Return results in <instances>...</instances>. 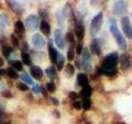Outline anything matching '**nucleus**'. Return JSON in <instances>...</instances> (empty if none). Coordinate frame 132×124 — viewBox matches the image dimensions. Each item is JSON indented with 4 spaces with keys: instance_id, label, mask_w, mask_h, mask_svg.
<instances>
[{
    "instance_id": "423d86ee",
    "label": "nucleus",
    "mask_w": 132,
    "mask_h": 124,
    "mask_svg": "<svg viewBox=\"0 0 132 124\" xmlns=\"http://www.w3.org/2000/svg\"><path fill=\"white\" fill-rule=\"evenodd\" d=\"M121 28L125 35L128 39L132 40V24L130 22V19L128 16H122L121 19Z\"/></svg>"
},
{
    "instance_id": "2f4dec72",
    "label": "nucleus",
    "mask_w": 132,
    "mask_h": 124,
    "mask_svg": "<svg viewBox=\"0 0 132 124\" xmlns=\"http://www.w3.org/2000/svg\"><path fill=\"white\" fill-rule=\"evenodd\" d=\"M67 58L69 61H72L75 58V52H74V46H69V49L67 52Z\"/></svg>"
},
{
    "instance_id": "20e7f679",
    "label": "nucleus",
    "mask_w": 132,
    "mask_h": 124,
    "mask_svg": "<svg viewBox=\"0 0 132 124\" xmlns=\"http://www.w3.org/2000/svg\"><path fill=\"white\" fill-rule=\"evenodd\" d=\"M119 60V56L117 53H110L107 55L104 60H102L101 67H107V68H114Z\"/></svg>"
},
{
    "instance_id": "ea45409f",
    "label": "nucleus",
    "mask_w": 132,
    "mask_h": 124,
    "mask_svg": "<svg viewBox=\"0 0 132 124\" xmlns=\"http://www.w3.org/2000/svg\"><path fill=\"white\" fill-rule=\"evenodd\" d=\"M69 99H72V100H74V101H76V99L78 98V94L76 93V92H74V91H72V92H69Z\"/></svg>"
},
{
    "instance_id": "a18cd8bd",
    "label": "nucleus",
    "mask_w": 132,
    "mask_h": 124,
    "mask_svg": "<svg viewBox=\"0 0 132 124\" xmlns=\"http://www.w3.org/2000/svg\"><path fill=\"white\" fill-rule=\"evenodd\" d=\"M3 112H5V110H3V108L1 105H0V117H1V115L3 114Z\"/></svg>"
},
{
    "instance_id": "f704fd0d",
    "label": "nucleus",
    "mask_w": 132,
    "mask_h": 124,
    "mask_svg": "<svg viewBox=\"0 0 132 124\" xmlns=\"http://www.w3.org/2000/svg\"><path fill=\"white\" fill-rule=\"evenodd\" d=\"M10 40H11L12 46H13L14 48H16V47L19 46V41H18V39H16V36H15L14 34H11V36H10Z\"/></svg>"
},
{
    "instance_id": "ddd939ff",
    "label": "nucleus",
    "mask_w": 132,
    "mask_h": 124,
    "mask_svg": "<svg viewBox=\"0 0 132 124\" xmlns=\"http://www.w3.org/2000/svg\"><path fill=\"white\" fill-rule=\"evenodd\" d=\"M120 60H121V69L122 70H128L131 67V58L128 54H122Z\"/></svg>"
},
{
    "instance_id": "f03ea898",
    "label": "nucleus",
    "mask_w": 132,
    "mask_h": 124,
    "mask_svg": "<svg viewBox=\"0 0 132 124\" xmlns=\"http://www.w3.org/2000/svg\"><path fill=\"white\" fill-rule=\"evenodd\" d=\"M102 20H104V13L99 12L93 18L92 22H90V34L93 36H96L97 33L100 31V28L102 25Z\"/></svg>"
},
{
    "instance_id": "c03bdc74",
    "label": "nucleus",
    "mask_w": 132,
    "mask_h": 124,
    "mask_svg": "<svg viewBox=\"0 0 132 124\" xmlns=\"http://www.w3.org/2000/svg\"><path fill=\"white\" fill-rule=\"evenodd\" d=\"M5 74H6V70L5 69H0V78L5 75Z\"/></svg>"
},
{
    "instance_id": "4be33fe9",
    "label": "nucleus",
    "mask_w": 132,
    "mask_h": 124,
    "mask_svg": "<svg viewBox=\"0 0 132 124\" xmlns=\"http://www.w3.org/2000/svg\"><path fill=\"white\" fill-rule=\"evenodd\" d=\"M92 93H93V88L87 85V86L82 87V89L80 91V96L82 98H89L90 96H92Z\"/></svg>"
},
{
    "instance_id": "4c0bfd02",
    "label": "nucleus",
    "mask_w": 132,
    "mask_h": 124,
    "mask_svg": "<svg viewBox=\"0 0 132 124\" xmlns=\"http://www.w3.org/2000/svg\"><path fill=\"white\" fill-rule=\"evenodd\" d=\"M72 108L73 109H76V110H80V109H82L81 108V102H79V101H75L72 104Z\"/></svg>"
},
{
    "instance_id": "a878e982",
    "label": "nucleus",
    "mask_w": 132,
    "mask_h": 124,
    "mask_svg": "<svg viewBox=\"0 0 132 124\" xmlns=\"http://www.w3.org/2000/svg\"><path fill=\"white\" fill-rule=\"evenodd\" d=\"M9 64H10V66L12 68L16 70V72H21V70L23 69L22 61H20V60H10Z\"/></svg>"
},
{
    "instance_id": "1a4fd4ad",
    "label": "nucleus",
    "mask_w": 132,
    "mask_h": 124,
    "mask_svg": "<svg viewBox=\"0 0 132 124\" xmlns=\"http://www.w3.org/2000/svg\"><path fill=\"white\" fill-rule=\"evenodd\" d=\"M32 43L35 46V48L38 49H41L45 46V40L42 35H40V33H35L32 36Z\"/></svg>"
},
{
    "instance_id": "4468645a",
    "label": "nucleus",
    "mask_w": 132,
    "mask_h": 124,
    "mask_svg": "<svg viewBox=\"0 0 132 124\" xmlns=\"http://www.w3.org/2000/svg\"><path fill=\"white\" fill-rule=\"evenodd\" d=\"M57 52L56 49L54 48V46H53V42L51 40L48 41V55H50V59H51L52 63H56V58H57Z\"/></svg>"
},
{
    "instance_id": "2eb2a0df",
    "label": "nucleus",
    "mask_w": 132,
    "mask_h": 124,
    "mask_svg": "<svg viewBox=\"0 0 132 124\" xmlns=\"http://www.w3.org/2000/svg\"><path fill=\"white\" fill-rule=\"evenodd\" d=\"M98 74L99 75H105V76H114L117 74V68H107V67H100L98 69Z\"/></svg>"
},
{
    "instance_id": "9b49d317",
    "label": "nucleus",
    "mask_w": 132,
    "mask_h": 124,
    "mask_svg": "<svg viewBox=\"0 0 132 124\" xmlns=\"http://www.w3.org/2000/svg\"><path fill=\"white\" fill-rule=\"evenodd\" d=\"M1 45H2V53H3V55H5L6 58H9V56L11 55L12 51H13V47H12L11 45L8 44L7 40L3 39V38L1 39Z\"/></svg>"
},
{
    "instance_id": "393cba45",
    "label": "nucleus",
    "mask_w": 132,
    "mask_h": 124,
    "mask_svg": "<svg viewBox=\"0 0 132 124\" xmlns=\"http://www.w3.org/2000/svg\"><path fill=\"white\" fill-rule=\"evenodd\" d=\"M10 22V18L6 13L0 14V28H6Z\"/></svg>"
},
{
    "instance_id": "c85d7f7f",
    "label": "nucleus",
    "mask_w": 132,
    "mask_h": 124,
    "mask_svg": "<svg viewBox=\"0 0 132 124\" xmlns=\"http://www.w3.org/2000/svg\"><path fill=\"white\" fill-rule=\"evenodd\" d=\"M20 78H21V80L24 81V84L26 85H33V80L31 76H29L27 73H22L21 76H20Z\"/></svg>"
},
{
    "instance_id": "6ab92c4d",
    "label": "nucleus",
    "mask_w": 132,
    "mask_h": 124,
    "mask_svg": "<svg viewBox=\"0 0 132 124\" xmlns=\"http://www.w3.org/2000/svg\"><path fill=\"white\" fill-rule=\"evenodd\" d=\"M14 31L16 34H19V35H23L24 33H26V26H24V24L22 21H16L14 23Z\"/></svg>"
},
{
    "instance_id": "473e14b6",
    "label": "nucleus",
    "mask_w": 132,
    "mask_h": 124,
    "mask_svg": "<svg viewBox=\"0 0 132 124\" xmlns=\"http://www.w3.org/2000/svg\"><path fill=\"white\" fill-rule=\"evenodd\" d=\"M46 90L48 92H51V93H53L56 90V86H55V84L54 82H48V84L46 85Z\"/></svg>"
},
{
    "instance_id": "8fccbe9b",
    "label": "nucleus",
    "mask_w": 132,
    "mask_h": 124,
    "mask_svg": "<svg viewBox=\"0 0 132 124\" xmlns=\"http://www.w3.org/2000/svg\"><path fill=\"white\" fill-rule=\"evenodd\" d=\"M88 124H92V123H88Z\"/></svg>"
},
{
    "instance_id": "b1692460",
    "label": "nucleus",
    "mask_w": 132,
    "mask_h": 124,
    "mask_svg": "<svg viewBox=\"0 0 132 124\" xmlns=\"http://www.w3.org/2000/svg\"><path fill=\"white\" fill-rule=\"evenodd\" d=\"M64 61H65V57L62 53H57V58H56V65H57V69L62 70L64 66Z\"/></svg>"
},
{
    "instance_id": "37998d69",
    "label": "nucleus",
    "mask_w": 132,
    "mask_h": 124,
    "mask_svg": "<svg viewBox=\"0 0 132 124\" xmlns=\"http://www.w3.org/2000/svg\"><path fill=\"white\" fill-rule=\"evenodd\" d=\"M3 96H5V97H8V98H10V97H11V93L8 91V90H5V91H3Z\"/></svg>"
},
{
    "instance_id": "39448f33",
    "label": "nucleus",
    "mask_w": 132,
    "mask_h": 124,
    "mask_svg": "<svg viewBox=\"0 0 132 124\" xmlns=\"http://www.w3.org/2000/svg\"><path fill=\"white\" fill-rule=\"evenodd\" d=\"M127 8H128V2L126 0H117L113 3L112 12L114 15H122L126 13Z\"/></svg>"
},
{
    "instance_id": "6e6552de",
    "label": "nucleus",
    "mask_w": 132,
    "mask_h": 124,
    "mask_svg": "<svg viewBox=\"0 0 132 124\" xmlns=\"http://www.w3.org/2000/svg\"><path fill=\"white\" fill-rule=\"evenodd\" d=\"M54 41H55V44L57 45V47H60L61 49H64L65 48V36L63 34V31L61 29H56L55 32H54Z\"/></svg>"
},
{
    "instance_id": "aec40b11",
    "label": "nucleus",
    "mask_w": 132,
    "mask_h": 124,
    "mask_svg": "<svg viewBox=\"0 0 132 124\" xmlns=\"http://www.w3.org/2000/svg\"><path fill=\"white\" fill-rule=\"evenodd\" d=\"M77 84L80 87H85L88 85V77L85 74H78L77 75Z\"/></svg>"
},
{
    "instance_id": "a19ab883",
    "label": "nucleus",
    "mask_w": 132,
    "mask_h": 124,
    "mask_svg": "<svg viewBox=\"0 0 132 124\" xmlns=\"http://www.w3.org/2000/svg\"><path fill=\"white\" fill-rule=\"evenodd\" d=\"M51 101H52V103H53V104H54L55 107H57V105L60 104V101H59V99H56L55 97H52V98H51Z\"/></svg>"
},
{
    "instance_id": "e433bc0d",
    "label": "nucleus",
    "mask_w": 132,
    "mask_h": 124,
    "mask_svg": "<svg viewBox=\"0 0 132 124\" xmlns=\"http://www.w3.org/2000/svg\"><path fill=\"white\" fill-rule=\"evenodd\" d=\"M82 48H84V46H82L81 43H78V44L76 45V54H77V55H81Z\"/></svg>"
},
{
    "instance_id": "bb28decb",
    "label": "nucleus",
    "mask_w": 132,
    "mask_h": 124,
    "mask_svg": "<svg viewBox=\"0 0 132 124\" xmlns=\"http://www.w3.org/2000/svg\"><path fill=\"white\" fill-rule=\"evenodd\" d=\"M74 73H75V67L73 66V64H66V67H65V76L71 78Z\"/></svg>"
},
{
    "instance_id": "a211bd4d",
    "label": "nucleus",
    "mask_w": 132,
    "mask_h": 124,
    "mask_svg": "<svg viewBox=\"0 0 132 124\" xmlns=\"http://www.w3.org/2000/svg\"><path fill=\"white\" fill-rule=\"evenodd\" d=\"M40 29L44 35L50 36V34H51V25H50V23L47 21H41Z\"/></svg>"
},
{
    "instance_id": "0eeeda50",
    "label": "nucleus",
    "mask_w": 132,
    "mask_h": 124,
    "mask_svg": "<svg viewBox=\"0 0 132 124\" xmlns=\"http://www.w3.org/2000/svg\"><path fill=\"white\" fill-rule=\"evenodd\" d=\"M26 24H27L28 29H30V30H32V31L36 30V29L39 28V24H40V19H39V16L35 15V14H30V15H28L27 19H26Z\"/></svg>"
},
{
    "instance_id": "c756f323",
    "label": "nucleus",
    "mask_w": 132,
    "mask_h": 124,
    "mask_svg": "<svg viewBox=\"0 0 132 124\" xmlns=\"http://www.w3.org/2000/svg\"><path fill=\"white\" fill-rule=\"evenodd\" d=\"M90 107H92V101H90L89 98H84L82 99V102H81V108L84 110H89Z\"/></svg>"
},
{
    "instance_id": "de8ad7c7",
    "label": "nucleus",
    "mask_w": 132,
    "mask_h": 124,
    "mask_svg": "<svg viewBox=\"0 0 132 124\" xmlns=\"http://www.w3.org/2000/svg\"><path fill=\"white\" fill-rule=\"evenodd\" d=\"M0 124H9V123H7V122H0Z\"/></svg>"
},
{
    "instance_id": "7ed1b4c3",
    "label": "nucleus",
    "mask_w": 132,
    "mask_h": 124,
    "mask_svg": "<svg viewBox=\"0 0 132 124\" xmlns=\"http://www.w3.org/2000/svg\"><path fill=\"white\" fill-rule=\"evenodd\" d=\"M81 68L84 72H90L92 69V55L87 47H84L81 52Z\"/></svg>"
},
{
    "instance_id": "58836bf2",
    "label": "nucleus",
    "mask_w": 132,
    "mask_h": 124,
    "mask_svg": "<svg viewBox=\"0 0 132 124\" xmlns=\"http://www.w3.org/2000/svg\"><path fill=\"white\" fill-rule=\"evenodd\" d=\"M32 91L34 93H40L41 91H42V88H41L39 85H34L33 86V88H32Z\"/></svg>"
},
{
    "instance_id": "dca6fc26",
    "label": "nucleus",
    "mask_w": 132,
    "mask_h": 124,
    "mask_svg": "<svg viewBox=\"0 0 132 124\" xmlns=\"http://www.w3.org/2000/svg\"><path fill=\"white\" fill-rule=\"evenodd\" d=\"M75 34H76V38L78 40V42L80 43L82 41V39H84V35H85V28L81 23H78L75 26Z\"/></svg>"
},
{
    "instance_id": "f8f14e48",
    "label": "nucleus",
    "mask_w": 132,
    "mask_h": 124,
    "mask_svg": "<svg viewBox=\"0 0 132 124\" xmlns=\"http://www.w3.org/2000/svg\"><path fill=\"white\" fill-rule=\"evenodd\" d=\"M30 73H31V76L33 78H35L36 80L42 79V77H43V70L41 69L39 66H31Z\"/></svg>"
},
{
    "instance_id": "79ce46f5",
    "label": "nucleus",
    "mask_w": 132,
    "mask_h": 124,
    "mask_svg": "<svg viewBox=\"0 0 132 124\" xmlns=\"http://www.w3.org/2000/svg\"><path fill=\"white\" fill-rule=\"evenodd\" d=\"M21 47H22V49H23V52L29 51V47H28V43H27V42H23V43L21 44Z\"/></svg>"
},
{
    "instance_id": "9d476101",
    "label": "nucleus",
    "mask_w": 132,
    "mask_h": 124,
    "mask_svg": "<svg viewBox=\"0 0 132 124\" xmlns=\"http://www.w3.org/2000/svg\"><path fill=\"white\" fill-rule=\"evenodd\" d=\"M90 52L97 56L101 55V45L97 39H94L92 41V43H90Z\"/></svg>"
},
{
    "instance_id": "f3484780",
    "label": "nucleus",
    "mask_w": 132,
    "mask_h": 124,
    "mask_svg": "<svg viewBox=\"0 0 132 124\" xmlns=\"http://www.w3.org/2000/svg\"><path fill=\"white\" fill-rule=\"evenodd\" d=\"M8 5L11 8V10H13L15 13H22L23 12V8L19 5V2L14 1V0H7Z\"/></svg>"
},
{
    "instance_id": "f257e3e1",
    "label": "nucleus",
    "mask_w": 132,
    "mask_h": 124,
    "mask_svg": "<svg viewBox=\"0 0 132 124\" xmlns=\"http://www.w3.org/2000/svg\"><path fill=\"white\" fill-rule=\"evenodd\" d=\"M110 32H111V34H112V36L114 38V40H116V42H117L119 48H120L121 51H126L127 47H128L127 46V42H126L125 38H123L122 33L119 31V29L117 28L116 24H111V25H110Z\"/></svg>"
},
{
    "instance_id": "c9c22d12",
    "label": "nucleus",
    "mask_w": 132,
    "mask_h": 124,
    "mask_svg": "<svg viewBox=\"0 0 132 124\" xmlns=\"http://www.w3.org/2000/svg\"><path fill=\"white\" fill-rule=\"evenodd\" d=\"M16 88H18L20 91H28L29 90V87L24 84V82H19V84L16 85Z\"/></svg>"
},
{
    "instance_id": "49530a36",
    "label": "nucleus",
    "mask_w": 132,
    "mask_h": 124,
    "mask_svg": "<svg viewBox=\"0 0 132 124\" xmlns=\"http://www.w3.org/2000/svg\"><path fill=\"white\" fill-rule=\"evenodd\" d=\"M2 65H3V59H2V58H0V67H1Z\"/></svg>"
},
{
    "instance_id": "7c9ffc66",
    "label": "nucleus",
    "mask_w": 132,
    "mask_h": 124,
    "mask_svg": "<svg viewBox=\"0 0 132 124\" xmlns=\"http://www.w3.org/2000/svg\"><path fill=\"white\" fill-rule=\"evenodd\" d=\"M66 41L69 43L71 46L75 47V38H74V34H73L72 32H68L67 34H66Z\"/></svg>"
},
{
    "instance_id": "412c9836",
    "label": "nucleus",
    "mask_w": 132,
    "mask_h": 124,
    "mask_svg": "<svg viewBox=\"0 0 132 124\" xmlns=\"http://www.w3.org/2000/svg\"><path fill=\"white\" fill-rule=\"evenodd\" d=\"M45 73H46L47 77L51 80H54L56 78V76H57V72H56L55 67H53V66H50V67H47L46 69H45Z\"/></svg>"
},
{
    "instance_id": "5701e85b",
    "label": "nucleus",
    "mask_w": 132,
    "mask_h": 124,
    "mask_svg": "<svg viewBox=\"0 0 132 124\" xmlns=\"http://www.w3.org/2000/svg\"><path fill=\"white\" fill-rule=\"evenodd\" d=\"M21 58H22V63L27 66H32V59H31V55L27 52H22L21 54Z\"/></svg>"
},
{
    "instance_id": "cd10ccee",
    "label": "nucleus",
    "mask_w": 132,
    "mask_h": 124,
    "mask_svg": "<svg viewBox=\"0 0 132 124\" xmlns=\"http://www.w3.org/2000/svg\"><path fill=\"white\" fill-rule=\"evenodd\" d=\"M6 74L8 75V77L11 78V79H18L19 78V74L16 73V70L13 69L12 67H9L7 70H6Z\"/></svg>"
},
{
    "instance_id": "09e8293b",
    "label": "nucleus",
    "mask_w": 132,
    "mask_h": 124,
    "mask_svg": "<svg viewBox=\"0 0 132 124\" xmlns=\"http://www.w3.org/2000/svg\"><path fill=\"white\" fill-rule=\"evenodd\" d=\"M114 124H125V123H121V122H117V123H114Z\"/></svg>"
},
{
    "instance_id": "72a5a7b5",
    "label": "nucleus",
    "mask_w": 132,
    "mask_h": 124,
    "mask_svg": "<svg viewBox=\"0 0 132 124\" xmlns=\"http://www.w3.org/2000/svg\"><path fill=\"white\" fill-rule=\"evenodd\" d=\"M39 13H40V16L42 18V21H46V19L48 16V12L46 10H44V9H40Z\"/></svg>"
},
{
    "instance_id": "3c124183",
    "label": "nucleus",
    "mask_w": 132,
    "mask_h": 124,
    "mask_svg": "<svg viewBox=\"0 0 132 124\" xmlns=\"http://www.w3.org/2000/svg\"><path fill=\"white\" fill-rule=\"evenodd\" d=\"M131 16H132V14H131Z\"/></svg>"
}]
</instances>
